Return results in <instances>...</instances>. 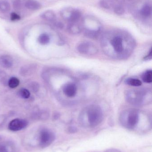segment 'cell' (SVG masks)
<instances>
[{"instance_id":"obj_16","label":"cell","mask_w":152,"mask_h":152,"mask_svg":"<svg viewBox=\"0 0 152 152\" xmlns=\"http://www.w3.org/2000/svg\"><path fill=\"white\" fill-rule=\"evenodd\" d=\"M73 8L71 7H67V8H64L61 11V15L62 17L64 19L69 21L70 15L73 10Z\"/></svg>"},{"instance_id":"obj_6","label":"cell","mask_w":152,"mask_h":152,"mask_svg":"<svg viewBox=\"0 0 152 152\" xmlns=\"http://www.w3.org/2000/svg\"><path fill=\"white\" fill-rule=\"evenodd\" d=\"M63 92L68 97H74L77 93L76 86L73 83H67L63 87Z\"/></svg>"},{"instance_id":"obj_22","label":"cell","mask_w":152,"mask_h":152,"mask_svg":"<svg viewBox=\"0 0 152 152\" xmlns=\"http://www.w3.org/2000/svg\"><path fill=\"white\" fill-rule=\"evenodd\" d=\"M69 29L72 34H78L80 33L81 29L78 25L76 24H72L69 27Z\"/></svg>"},{"instance_id":"obj_7","label":"cell","mask_w":152,"mask_h":152,"mask_svg":"<svg viewBox=\"0 0 152 152\" xmlns=\"http://www.w3.org/2000/svg\"><path fill=\"white\" fill-rule=\"evenodd\" d=\"M111 44L116 52L120 53L123 50V39L120 37H116L112 39Z\"/></svg>"},{"instance_id":"obj_25","label":"cell","mask_w":152,"mask_h":152,"mask_svg":"<svg viewBox=\"0 0 152 152\" xmlns=\"http://www.w3.org/2000/svg\"><path fill=\"white\" fill-rule=\"evenodd\" d=\"M100 5L102 8L107 10L110 8L109 4L106 0H101L100 1Z\"/></svg>"},{"instance_id":"obj_31","label":"cell","mask_w":152,"mask_h":152,"mask_svg":"<svg viewBox=\"0 0 152 152\" xmlns=\"http://www.w3.org/2000/svg\"><path fill=\"white\" fill-rule=\"evenodd\" d=\"M116 2L119 4H121L124 2V0H115Z\"/></svg>"},{"instance_id":"obj_24","label":"cell","mask_w":152,"mask_h":152,"mask_svg":"<svg viewBox=\"0 0 152 152\" xmlns=\"http://www.w3.org/2000/svg\"><path fill=\"white\" fill-rule=\"evenodd\" d=\"M125 9L120 4L116 5L114 7V12L118 15H123L125 13Z\"/></svg>"},{"instance_id":"obj_32","label":"cell","mask_w":152,"mask_h":152,"mask_svg":"<svg viewBox=\"0 0 152 152\" xmlns=\"http://www.w3.org/2000/svg\"><path fill=\"white\" fill-rule=\"evenodd\" d=\"M59 114H57V113H56V114H55V115H54V119H57L59 118Z\"/></svg>"},{"instance_id":"obj_2","label":"cell","mask_w":152,"mask_h":152,"mask_svg":"<svg viewBox=\"0 0 152 152\" xmlns=\"http://www.w3.org/2000/svg\"><path fill=\"white\" fill-rule=\"evenodd\" d=\"M88 120L91 125L95 126L99 124L102 118V113L101 108L98 106H92L87 111Z\"/></svg>"},{"instance_id":"obj_1","label":"cell","mask_w":152,"mask_h":152,"mask_svg":"<svg viewBox=\"0 0 152 152\" xmlns=\"http://www.w3.org/2000/svg\"><path fill=\"white\" fill-rule=\"evenodd\" d=\"M38 142L41 148H44L49 146L55 139L54 133L47 129H41L38 134Z\"/></svg>"},{"instance_id":"obj_9","label":"cell","mask_w":152,"mask_h":152,"mask_svg":"<svg viewBox=\"0 0 152 152\" xmlns=\"http://www.w3.org/2000/svg\"><path fill=\"white\" fill-rule=\"evenodd\" d=\"M13 59L10 55H2L0 57V65L2 67L10 68L13 66Z\"/></svg>"},{"instance_id":"obj_12","label":"cell","mask_w":152,"mask_h":152,"mask_svg":"<svg viewBox=\"0 0 152 152\" xmlns=\"http://www.w3.org/2000/svg\"><path fill=\"white\" fill-rule=\"evenodd\" d=\"M41 17L44 19L50 21H54L56 19V15L55 13L53 11L51 10L46 11L43 12Z\"/></svg>"},{"instance_id":"obj_21","label":"cell","mask_w":152,"mask_h":152,"mask_svg":"<svg viewBox=\"0 0 152 152\" xmlns=\"http://www.w3.org/2000/svg\"><path fill=\"white\" fill-rule=\"evenodd\" d=\"M143 80L147 83H151L152 81V72L151 70H148L146 71L143 75Z\"/></svg>"},{"instance_id":"obj_33","label":"cell","mask_w":152,"mask_h":152,"mask_svg":"<svg viewBox=\"0 0 152 152\" xmlns=\"http://www.w3.org/2000/svg\"><path fill=\"white\" fill-rule=\"evenodd\" d=\"M18 1L22 3L23 2L25 1L26 0H17Z\"/></svg>"},{"instance_id":"obj_3","label":"cell","mask_w":152,"mask_h":152,"mask_svg":"<svg viewBox=\"0 0 152 152\" xmlns=\"http://www.w3.org/2000/svg\"><path fill=\"white\" fill-rule=\"evenodd\" d=\"M28 122L23 119L16 118L12 120L9 123L8 128L13 132L20 131L26 127Z\"/></svg>"},{"instance_id":"obj_15","label":"cell","mask_w":152,"mask_h":152,"mask_svg":"<svg viewBox=\"0 0 152 152\" xmlns=\"http://www.w3.org/2000/svg\"><path fill=\"white\" fill-rule=\"evenodd\" d=\"M81 13L79 10L73 9L69 21H70L72 23H75L79 20V19L81 18Z\"/></svg>"},{"instance_id":"obj_8","label":"cell","mask_w":152,"mask_h":152,"mask_svg":"<svg viewBox=\"0 0 152 152\" xmlns=\"http://www.w3.org/2000/svg\"><path fill=\"white\" fill-rule=\"evenodd\" d=\"M15 145L11 142H0V152H16Z\"/></svg>"},{"instance_id":"obj_10","label":"cell","mask_w":152,"mask_h":152,"mask_svg":"<svg viewBox=\"0 0 152 152\" xmlns=\"http://www.w3.org/2000/svg\"><path fill=\"white\" fill-rule=\"evenodd\" d=\"M25 7L31 10H37L42 8V5L36 0H27L25 3Z\"/></svg>"},{"instance_id":"obj_23","label":"cell","mask_w":152,"mask_h":152,"mask_svg":"<svg viewBox=\"0 0 152 152\" xmlns=\"http://www.w3.org/2000/svg\"><path fill=\"white\" fill-rule=\"evenodd\" d=\"M29 88L32 92L35 93H37L39 91L40 88V85L37 82L34 81L31 82L29 85Z\"/></svg>"},{"instance_id":"obj_5","label":"cell","mask_w":152,"mask_h":152,"mask_svg":"<svg viewBox=\"0 0 152 152\" xmlns=\"http://www.w3.org/2000/svg\"><path fill=\"white\" fill-rule=\"evenodd\" d=\"M37 69V66L35 64H29L21 67L20 70V74L23 77H28L35 73Z\"/></svg>"},{"instance_id":"obj_30","label":"cell","mask_w":152,"mask_h":152,"mask_svg":"<svg viewBox=\"0 0 152 152\" xmlns=\"http://www.w3.org/2000/svg\"><path fill=\"white\" fill-rule=\"evenodd\" d=\"M55 25L56 27L59 28H62L63 27V24L60 22H56L55 23Z\"/></svg>"},{"instance_id":"obj_26","label":"cell","mask_w":152,"mask_h":152,"mask_svg":"<svg viewBox=\"0 0 152 152\" xmlns=\"http://www.w3.org/2000/svg\"><path fill=\"white\" fill-rule=\"evenodd\" d=\"M13 7L15 10H20L22 7V3L18 1L17 0H15L13 3Z\"/></svg>"},{"instance_id":"obj_18","label":"cell","mask_w":152,"mask_h":152,"mask_svg":"<svg viewBox=\"0 0 152 152\" xmlns=\"http://www.w3.org/2000/svg\"><path fill=\"white\" fill-rule=\"evenodd\" d=\"M126 82L128 85L133 86H139L142 84V81L140 80L133 78L128 79L126 80Z\"/></svg>"},{"instance_id":"obj_28","label":"cell","mask_w":152,"mask_h":152,"mask_svg":"<svg viewBox=\"0 0 152 152\" xmlns=\"http://www.w3.org/2000/svg\"><path fill=\"white\" fill-rule=\"evenodd\" d=\"M6 73L4 71H0V82H2L6 77Z\"/></svg>"},{"instance_id":"obj_17","label":"cell","mask_w":152,"mask_h":152,"mask_svg":"<svg viewBox=\"0 0 152 152\" xmlns=\"http://www.w3.org/2000/svg\"><path fill=\"white\" fill-rule=\"evenodd\" d=\"M10 4L9 2L4 0L0 1V11L4 13L9 12L10 10Z\"/></svg>"},{"instance_id":"obj_19","label":"cell","mask_w":152,"mask_h":152,"mask_svg":"<svg viewBox=\"0 0 152 152\" xmlns=\"http://www.w3.org/2000/svg\"><path fill=\"white\" fill-rule=\"evenodd\" d=\"M19 80L16 77H12L8 81V86L12 88H17L19 85Z\"/></svg>"},{"instance_id":"obj_4","label":"cell","mask_w":152,"mask_h":152,"mask_svg":"<svg viewBox=\"0 0 152 152\" xmlns=\"http://www.w3.org/2000/svg\"><path fill=\"white\" fill-rule=\"evenodd\" d=\"M78 50L80 53L83 54H94L97 51L95 46L92 45V44L87 42L80 44L78 47Z\"/></svg>"},{"instance_id":"obj_29","label":"cell","mask_w":152,"mask_h":152,"mask_svg":"<svg viewBox=\"0 0 152 152\" xmlns=\"http://www.w3.org/2000/svg\"><path fill=\"white\" fill-rule=\"evenodd\" d=\"M68 131L70 134H73L77 132V129L75 127H70Z\"/></svg>"},{"instance_id":"obj_27","label":"cell","mask_w":152,"mask_h":152,"mask_svg":"<svg viewBox=\"0 0 152 152\" xmlns=\"http://www.w3.org/2000/svg\"><path fill=\"white\" fill-rule=\"evenodd\" d=\"M21 19L20 16L15 12H12L10 14V19L12 21L19 20Z\"/></svg>"},{"instance_id":"obj_14","label":"cell","mask_w":152,"mask_h":152,"mask_svg":"<svg viewBox=\"0 0 152 152\" xmlns=\"http://www.w3.org/2000/svg\"><path fill=\"white\" fill-rule=\"evenodd\" d=\"M140 14L142 17L148 18L151 15V7L148 4L144 5L140 10Z\"/></svg>"},{"instance_id":"obj_20","label":"cell","mask_w":152,"mask_h":152,"mask_svg":"<svg viewBox=\"0 0 152 152\" xmlns=\"http://www.w3.org/2000/svg\"><path fill=\"white\" fill-rule=\"evenodd\" d=\"M19 96L23 99H28L30 96V93L28 89L26 88H22L20 89L18 92Z\"/></svg>"},{"instance_id":"obj_13","label":"cell","mask_w":152,"mask_h":152,"mask_svg":"<svg viewBox=\"0 0 152 152\" xmlns=\"http://www.w3.org/2000/svg\"><path fill=\"white\" fill-rule=\"evenodd\" d=\"M50 37L48 34L43 33L41 34L37 38L38 43L41 45H45L48 44L50 42Z\"/></svg>"},{"instance_id":"obj_11","label":"cell","mask_w":152,"mask_h":152,"mask_svg":"<svg viewBox=\"0 0 152 152\" xmlns=\"http://www.w3.org/2000/svg\"><path fill=\"white\" fill-rule=\"evenodd\" d=\"M139 120V115L137 112H131L128 117V122L130 126H135Z\"/></svg>"}]
</instances>
